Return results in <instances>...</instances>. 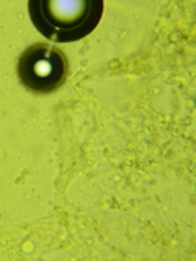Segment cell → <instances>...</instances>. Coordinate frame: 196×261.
<instances>
[{
  "mask_svg": "<svg viewBox=\"0 0 196 261\" xmlns=\"http://www.w3.org/2000/svg\"><path fill=\"white\" fill-rule=\"evenodd\" d=\"M103 2L90 0H49L30 2L31 20L49 39L70 43L93 31L102 18Z\"/></svg>",
  "mask_w": 196,
  "mask_h": 261,
  "instance_id": "obj_1",
  "label": "cell"
},
{
  "mask_svg": "<svg viewBox=\"0 0 196 261\" xmlns=\"http://www.w3.org/2000/svg\"><path fill=\"white\" fill-rule=\"evenodd\" d=\"M69 73V64L61 49L47 43L33 44L18 59V77L33 93H51L59 88Z\"/></svg>",
  "mask_w": 196,
  "mask_h": 261,
  "instance_id": "obj_2",
  "label": "cell"
}]
</instances>
